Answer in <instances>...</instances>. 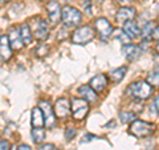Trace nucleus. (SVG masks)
<instances>
[{"mask_svg":"<svg viewBox=\"0 0 159 150\" xmlns=\"http://www.w3.org/2000/svg\"><path fill=\"white\" fill-rule=\"evenodd\" d=\"M48 51H49V48H48V45H45V44H40V45L36 49H34V52H36V56H39V57L45 56V54L48 53Z\"/></svg>","mask_w":159,"mask_h":150,"instance_id":"obj_26","label":"nucleus"},{"mask_svg":"<svg viewBox=\"0 0 159 150\" xmlns=\"http://www.w3.org/2000/svg\"><path fill=\"white\" fill-rule=\"evenodd\" d=\"M89 110H90V106H89V102L86 100H84L82 97H74L72 98V114L73 118L80 121V120H84Z\"/></svg>","mask_w":159,"mask_h":150,"instance_id":"obj_5","label":"nucleus"},{"mask_svg":"<svg viewBox=\"0 0 159 150\" xmlns=\"http://www.w3.org/2000/svg\"><path fill=\"white\" fill-rule=\"evenodd\" d=\"M94 36H96V32L90 26H82L73 32L72 43L77 44V45H85V44L92 41Z\"/></svg>","mask_w":159,"mask_h":150,"instance_id":"obj_4","label":"nucleus"},{"mask_svg":"<svg viewBox=\"0 0 159 150\" xmlns=\"http://www.w3.org/2000/svg\"><path fill=\"white\" fill-rule=\"evenodd\" d=\"M20 35H21V39L25 45L32 43V31H31V27L28 26V24H21V27H20Z\"/></svg>","mask_w":159,"mask_h":150,"instance_id":"obj_19","label":"nucleus"},{"mask_svg":"<svg viewBox=\"0 0 159 150\" xmlns=\"http://www.w3.org/2000/svg\"><path fill=\"white\" fill-rule=\"evenodd\" d=\"M155 51H157V52L159 53V43H158V44H157V45H155Z\"/></svg>","mask_w":159,"mask_h":150,"instance_id":"obj_35","label":"nucleus"},{"mask_svg":"<svg viewBox=\"0 0 159 150\" xmlns=\"http://www.w3.org/2000/svg\"><path fill=\"white\" fill-rule=\"evenodd\" d=\"M0 150H9L8 141H0Z\"/></svg>","mask_w":159,"mask_h":150,"instance_id":"obj_29","label":"nucleus"},{"mask_svg":"<svg viewBox=\"0 0 159 150\" xmlns=\"http://www.w3.org/2000/svg\"><path fill=\"white\" fill-rule=\"evenodd\" d=\"M94 28H96V31L98 32L99 37L102 40H107L113 33V26L105 17H98L94 21Z\"/></svg>","mask_w":159,"mask_h":150,"instance_id":"obj_6","label":"nucleus"},{"mask_svg":"<svg viewBox=\"0 0 159 150\" xmlns=\"http://www.w3.org/2000/svg\"><path fill=\"white\" fill-rule=\"evenodd\" d=\"M39 150H60V149H57V148L54 146V145H52V143H45V145H41Z\"/></svg>","mask_w":159,"mask_h":150,"instance_id":"obj_28","label":"nucleus"},{"mask_svg":"<svg viewBox=\"0 0 159 150\" xmlns=\"http://www.w3.org/2000/svg\"><path fill=\"white\" fill-rule=\"evenodd\" d=\"M152 106H154V109L157 110V113H159V94L157 96L155 101H154V104H152Z\"/></svg>","mask_w":159,"mask_h":150,"instance_id":"obj_31","label":"nucleus"},{"mask_svg":"<svg viewBox=\"0 0 159 150\" xmlns=\"http://www.w3.org/2000/svg\"><path fill=\"white\" fill-rule=\"evenodd\" d=\"M127 72V68L126 67H121V68H117L114 69V71L110 72V80L113 82H121L123 77H125V74Z\"/></svg>","mask_w":159,"mask_h":150,"instance_id":"obj_20","label":"nucleus"},{"mask_svg":"<svg viewBox=\"0 0 159 150\" xmlns=\"http://www.w3.org/2000/svg\"><path fill=\"white\" fill-rule=\"evenodd\" d=\"M74 136H76V129H74L73 126H68L66 130H65V138L72 139V138H74Z\"/></svg>","mask_w":159,"mask_h":150,"instance_id":"obj_27","label":"nucleus"},{"mask_svg":"<svg viewBox=\"0 0 159 150\" xmlns=\"http://www.w3.org/2000/svg\"><path fill=\"white\" fill-rule=\"evenodd\" d=\"M152 39L159 40V27H155V28H154V32H152Z\"/></svg>","mask_w":159,"mask_h":150,"instance_id":"obj_32","label":"nucleus"},{"mask_svg":"<svg viewBox=\"0 0 159 150\" xmlns=\"http://www.w3.org/2000/svg\"><path fill=\"white\" fill-rule=\"evenodd\" d=\"M9 150H16V148H15V146H13V148H11V149H9Z\"/></svg>","mask_w":159,"mask_h":150,"instance_id":"obj_36","label":"nucleus"},{"mask_svg":"<svg viewBox=\"0 0 159 150\" xmlns=\"http://www.w3.org/2000/svg\"><path fill=\"white\" fill-rule=\"evenodd\" d=\"M40 108L43 109V113H44V118H45V125L51 129L56 125V114H54L53 110V106H51V104L48 101H41L40 102Z\"/></svg>","mask_w":159,"mask_h":150,"instance_id":"obj_10","label":"nucleus"},{"mask_svg":"<svg viewBox=\"0 0 159 150\" xmlns=\"http://www.w3.org/2000/svg\"><path fill=\"white\" fill-rule=\"evenodd\" d=\"M154 23H151V21H148V23H146L145 26H143V28L141 29V35L143 36V39L145 40H150V39H152V32H154Z\"/></svg>","mask_w":159,"mask_h":150,"instance_id":"obj_22","label":"nucleus"},{"mask_svg":"<svg viewBox=\"0 0 159 150\" xmlns=\"http://www.w3.org/2000/svg\"><path fill=\"white\" fill-rule=\"evenodd\" d=\"M9 0H0V6H4V4H7Z\"/></svg>","mask_w":159,"mask_h":150,"instance_id":"obj_34","label":"nucleus"},{"mask_svg":"<svg viewBox=\"0 0 159 150\" xmlns=\"http://www.w3.org/2000/svg\"><path fill=\"white\" fill-rule=\"evenodd\" d=\"M61 20L66 28H73V27L80 26V23H81V20H82V15L77 8L70 7V6H65L62 8Z\"/></svg>","mask_w":159,"mask_h":150,"instance_id":"obj_3","label":"nucleus"},{"mask_svg":"<svg viewBox=\"0 0 159 150\" xmlns=\"http://www.w3.org/2000/svg\"><path fill=\"white\" fill-rule=\"evenodd\" d=\"M31 136L34 143H41L45 139V130L43 128H33L31 132Z\"/></svg>","mask_w":159,"mask_h":150,"instance_id":"obj_21","label":"nucleus"},{"mask_svg":"<svg viewBox=\"0 0 159 150\" xmlns=\"http://www.w3.org/2000/svg\"><path fill=\"white\" fill-rule=\"evenodd\" d=\"M47 12H48V17H49V21H51L52 26H56L60 20H61L62 8L58 4V2H54V0L49 2L47 6Z\"/></svg>","mask_w":159,"mask_h":150,"instance_id":"obj_8","label":"nucleus"},{"mask_svg":"<svg viewBox=\"0 0 159 150\" xmlns=\"http://www.w3.org/2000/svg\"><path fill=\"white\" fill-rule=\"evenodd\" d=\"M8 39H9V44H11L12 49L20 51V49L25 45L24 41H23V39H21V35H20V31H17V29H11Z\"/></svg>","mask_w":159,"mask_h":150,"instance_id":"obj_15","label":"nucleus"},{"mask_svg":"<svg viewBox=\"0 0 159 150\" xmlns=\"http://www.w3.org/2000/svg\"><path fill=\"white\" fill-rule=\"evenodd\" d=\"M33 35L39 40H45L49 36V26L45 20L39 19L33 21Z\"/></svg>","mask_w":159,"mask_h":150,"instance_id":"obj_9","label":"nucleus"},{"mask_svg":"<svg viewBox=\"0 0 159 150\" xmlns=\"http://www.w3.org/2000/svg\"><path fill=\"white\" fill-rule=\"evenodd\" d=\"M135 15H137V11H135V8H133V7H121L118 9V12L116 15V20L118 23H121V24H125L126 21H129V20H134V17H135Z\"/></svg>","mask_w":159,"mask_h":150,"instance_id":"obj_11","label":"nucleus"},{"mask_svg":"<svg viewBox=\"0 0 159 150\" xmlns=\"http://www.w3.org/2000/svg\"><path fill=\"white\" fill-rule=\"evenodd\" d=\"M0 56L3 60H9L12 56V48L9 44V39L6 35L0 36Z\"/></svg>","mask_w":159,"mask_h":150,"instance_id":"obj_14","label":"nucleus"},{"mask_svg":"<svg viewBox=\"0 0 159 150\" xmlns=\"http://www.w3.org/2000/svg\"><path fill=\"white\" fill-rule=\"evenodd\" d=\"M78 94L81 96L84 100H86L89 104H93L98 100L97 92L90 87V85H82V87L78 88Z\"/></svg>","mask_w":159,"mask_h":150,"instance_id":"obj_12","label":"nucleus"},{"mask_svg":"<svg viewBox=\"0 0 159 150\" xmlns=\"http://www.w3.org/2000/svg\"><path fill=\"white\" fill-rule=\"evenodd\" d=\"M122 52L125 53V56L129 61H134V60H137L141 56L142 49L138 45H135V44H125V45L122 47Z\"/></svg>","mask_w":159,"mask_h":150,"instance_id":"obj_13","label":"nucleus"},{"mask_svg":"<svg viewBox=\"0 0 159 150\" xmlns=\"http://www.w3.org/2000/svg\"><path fill=\"white\" fill-rule=\"evenodd\" d=\"M129 133L133 134L134 137L145 138V137L151 136L154 133V125L151 122L142 121V120H134V121L130 124Z\"/></svg>","mask_w":159,"mask_h":150,"instance_id":"obj_2","label":"nucleus"},{"mask_svg":"<svg viewBox=\"0 0 159 150\" xmlns=\"http://www.w3.org/2000/svg\"><path fill=\"white\" fill-rule=\"evenodd\" d=\"M116 3L121 4L122 7H126V6H129V4L131 3V0H116Z\"/></svg>","mask_w":159,"mask_h":150,"instance_id":"obj_30","label":"nucleus"},{"mask_svg":"<svg viewBox=\"0 0 159 150\" xmlns=\"http://www.w3.org/2000/svg\"><path fill=\"white\" fill-rule=\"evenodd\" d=\"M147 82L151 85L152 88H159V73L152 72L147 76Z\"/></svg>","mask_w":159,"mask_h":150,"instance_id":"obj_24","label":"nucleus"},{"mask_svg":"<svg viewBox=\"0 0 159 150\" xmlns=\"http://www.w3.org/2000/svg\"><path fill=\"white\" fill-rule=\"evenodd\" d=\"M119 120H121L122 124H131L135 120V116L131 112H121L119 113Z\"/></svg>","mask_w":159,"mask_h":150,"instance_id":"obj_23","label":"nucleus"},{"mask_svg":"<svg viewBox=\"0 0 159 150\" xmlns=\"http://www.w3.org/2000/svg\"><path fill=\"white\" fill-rule=\"evenodd\" d=\"M66 2H72V0H66Z\"/></svg>","mask_w":159,"mask_h":150,"instance_id":"obj_37","label":"nucleus"},{"mask_svg":"<svg viewBox=\"0 0 159 150\" xmlns=\"http://www.w3.org/2000/svg\"><path fill=\"white\" fill-rule=\"evenodd\" d=\"M123 31L130 36V39H137L141 36V29H139L137 21H134V20H129L123 24Z\"/></svg>","mask_w":159,"mask_h":150,"instance_id":"obj_17","label":"nucleus"},{"mask_svg":"<svg viewBox=\"0 0 159 150\" xmlns=\"http://www.w3.org/2000/svg\"><path fill=\"white\" fill-rule=\"evenodd\" d=\"M17 150H31V148L28 146V145H25V143H23V145H20V146L17 148Z\"/></svg>","mask_w":159,"mask_h":150,"instance_id":"obj_33","label":"nucleus"},{"mask_svg":"<svg viewBox=\"0 0 159 150\" xmlns=\"http://www.w3.org/2000/svg\"><path fill=\"white\" fill-rule=\"evenodd\" d=\"M90 87L94 89L96 92H102L105 91V88L107 87V77L105 74H97L90 80Z\"/></svg>","mask_w":159,"mask_h":150,"instance_id":"obj_16","label":"nucleus"},{"mask_svg":"<svg viewBox=\"0 0 159 150\" xmlns=\"http://www.w3.org/2000/svg\"><path fill=\"white\" fill-rule=\"evenodd\" d=\"M116 37H118L119 40H121V41L123 43V45H125V44H130V36H129L125 31L123 32L122 31H117Z\"/></svg>","mask_w":159,"mask_h":150,"instance_id":"obj_25","label":"nucleus"},{"mask_svg":"<svg viewBox=\"0 0 159 150\" xmlns=\"http://www.w3.org/2000/svg\"><path fill=\"white\" fill-rule=\"evenodd\" d=\"M53 110H54V114L56 117L58 118H66L69 114L72 113V102L69 101L68 98L62 97V98H58L56 104L53 106Z\"/></svg>","mask_w":159,"mask_h":150,"instance_id":"obj_7","label":"nucleus"},{"mask_svg":"<svg viewBox=\"0 0 159 150\" xmlns=\"http://www.w3.org/2000/svg\"><path fill=\"white\" fill-rule=\"evenodd\" d=\"M127 93L134 98V100H139V101H145V100L150 98L152 94V87L147 81L139 80L130 84L127 87Z\"/></svg>","mask_w":159,"mask_h":150,"instance_id":"obj_1","label":"nucleus"},{"mask_svg":"<svg viewBox=\"0 0 159 150\" xmlns=\"http://www.w3.org/2000/svg\"><path fill=\"white\" fill-rule=\"evenodd\" d=\"M45 124V118H44L43 109L40 106H36L32 109V126L33 128H41Z\"/></svg>","mask_w":159,"mask_h":150,"instance_id":"obj_18","label":"nucleus"}]
</instances>
